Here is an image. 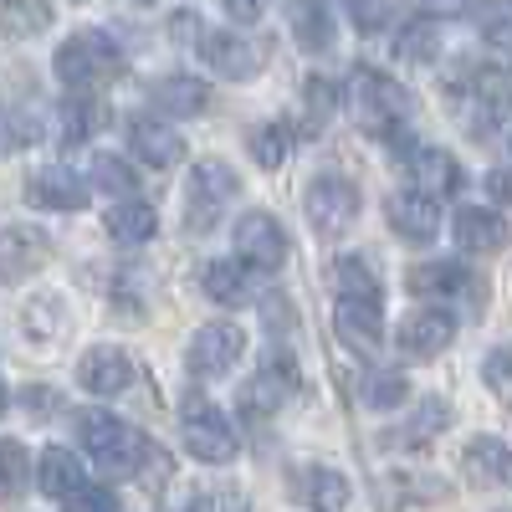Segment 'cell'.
<instances>
[{
    "label": "cell",
    "mask_w": 512,
    "mask_h": 512,
    "mask_svg": "<svg viewBox=\"0 0 512 512\" xmlns=\"http://www.w3.org/2000/svg\"><path fill=\"white\" fill-rule=\"evenodd\" d=\"M77 441L108 477H149L159 466L169 472V456L144 431H134L128 420H118L108 410H82L77 415Z\"/></svg>",
    "instance_id": "obj_1"
},
{
    "label": "cell",
    "mask_w": 512,
    "mask_h": 512,
    "mask_svg": "<svg viewBox=\"0 0 512 512\" xmlns=\"http://www.w3.org/2000/svg\"><path fill=\"white\" fill-rule=\"evenodd\" d=\"M349 108H354V123L364 128V134L384 139V144H400L405 128H410V93L379 67H354L349 72Z\"/></svg>",
    "instance_id": "obj_2"
},
{
    "label": "cell",
    "mask_w": 512,
    "mask_h": 512,
    "mask_svg": "<svg viewBox=\"0 0 512 512\" xmlns=\"http://www.w3.org/2000/svg\"><path fill=\"white\" fill-rule=\"evenodd\" d=\"M52 67H57V82H67L72 93H93V88H103V82L123 67V52L113 47L103 31H72L57 47Z\"/></svg>",
    "instance_id": "obj_3"
},
{
    "label": "cell",
    "mask_w": 512,
    "mask_h": 512,
    "mask_svg": "<svg viewBox=\"0 0 512 512\" xmlns=\"http://www.w3.org/2000/svg\"><path fill=\"white\" fill-rule=\"evenodd\" d=\"M241 180H236V169L226 159H200L190 169V190H185V231L200 236L221 221V210L236 200Z\"/></svg>",
    "instance_id": "obj_4"
},
{
    "label": "cell",
    "mask_w": 512,
    "mask_h": 512,
    "mask_svg": "<svg viewBox=\"0 0 512 512\" xmlns=\"http://www.w3.org/2000/svg\"><path fill=\"white\" fill-rule=\"evenodd\" d=\"M456 93L466 103V128H472V139H487L492 128H502L507 113H512V67H502V62L477 67Z\"/></svg>",
    "instance_id": "obj_5"
},
{
    "label": "cell",
    "mask_w": 512,
    "mask_h": 512,
    "mask_svg": "<svg viewBox=\"0 0 512 512\" xmlns=\"http://www.w3.org/2000/svg\"><path fill=\"white\" fill-rule=\"evenodd\" d=\"M195 57L216 77H226V82H246V77H256L267 67V47H262V41H246L241 31H216V26H200Z\"/></svg>",
    "instance_id": "obj_6"
},
{
    "label": "cell",
    "mask_w": 512,
    "mask_h": 512,
    "mask_svg": "<svg viewBox=\"0 0 512 512\" xmlns=\"http://www.w3.org/2000/svg\"><path fill=\"white\" fill-rule=\"evenodd\" d=\"M180 436H185V451H190L195 461H205V466L236 461V431H231V420H226L216 405H210V400H200V395L185 400Z\"/></svg>",
    "instance_id": "obj_7"
},
{
    "label": "cell",
    "mask_w": 512,
    "mask_h": 512,
    "mask_svg": "<svg viewBox=\"0 0 512 512\" xmlns=\"http://www.w3.org/2000/svg\"><path fill=\"white\" fill-rule=\"evenodd\" d=\"M303 210H308V226L318 236H344L354 221H359V185L349 175H318L303 195Z\"/></svg>",
    "instance_id": "obj_8"
},
{
    "label": "cell",
    "mask_w": 512,
    "mask_h": 512,
    "mask_svg": "<svg viewBox=\"0 0 512 512\" xmlns=\"http://www.w3.org/2000/svg\"><path fill=\"white\" fill-rule=\"evenodd\" d=\"M297 390H303V379H297V364H292V354H282V349H272L267 359H262V369H256L246 384H241V415H277Z\"/></svg>",
    "instance_id": "obj_9"
},
{
    "label": "cell",
    "mask_w": 512,
    "mask_h": 512,
    "mask_svg": "<svg viewBox=\"0 0 512 512\" xmlns=\"http://www.w3.org/2000/svg\"><path fill=\"white\" fill-rule=\"evenodd\" d=\"M287 231L277 226V216L267 210H246L236 221V256L246 272H282L287 267Z\"/></svg>",
    "instance_id": "obj_10"
},
{
    "label": "cell",
    "mask_w": 512,
    "mask_h": 512,
    "mask_svg": "<svg viewBox=\"0 0 512 512\" xmlns=\"http://www.w3.org/2000/svg\"><path fill=\"white\" fill-rule=\"evenodd\" d=\"M241 354H246V333H241L236 323H205V328H195V338H190L185 364H190L195 379H216V374L236 369Z\"/></svg>",
    "instance_id": "obj_11"
},
{
    "label": "cell",
    "mask_w": 512,
    "mask_h": 512,
    "mask_svg": "<svg viewBox=\"0 0 512 512\" xmlns=\"http://www.w3.org/2000/svg\"><path fill=\"white\" fill-rule=\"evenodd\" d=\"M384 216H390V231L410 246H431L441 236V205L415 185H405V190H395L390 200H384Z\"/></svg>",
    "instance_id": "obj_12"
},
{
    "label": "cell",
    "mask_w": 512,
    "mask_h": 512,
    "mask_svg": "<svg viewBox=\"0 0 512 512\" xmlns=\"http://www.w3.org/2000/svg\"><path fill=\"white\" fill-rule=\"evenodd\" d=\"M88 180L77 175V169H67V164H41V169H31L26 175V205H36V210H82L88 205Z\"/></svg>",
    "instance_id": "obj_13"
},
{
    "label": "cell",
    "mask_w": 512,
    "mask_h": 512,
    "mask_svg": "<svg viewBox=\"0 0 512 512\" xmlns=\"http://www.w3.org/2000/svg\"><path fill=\"white\" fill-rule=\"evenodd\" d=\"M52 262V236L41 226H6L0 231V282H26Z\"/></svg>",
    "instance_id": "obj_14"
},
{
    "label": "cell",
    "mask_w": 512,
    "mask_h": 512,
    "mask_svg": "<svg viewBox=\"0 0 512 512\" xmlns=\"http://www.w3.org/2000/svg\"><path fill=\"white\" fill-rule=\"evenodd\" d=\"M451 338H456V318H451V313H441V308H420V313H410V318L400 323L395 344H400V354H405L410 364H425V359L446 354V349H451Z\"/></svg>",
    "instance_id": "obj_15"
},
{
    "label": "cell",
    "mask_w": 512,
    "mask_h": 512,
    "mask_svg": "<svg viewBox=\"0 0 512 512\" xmlns=\"http://www.w3.org/2000/svg\"><path fill=\"white\" fill-rule=\"evenodd\" d=\"M77 379H82L88 395L113 400V395H123L128 384H134V359H128L123 349H113V344H98V349H88L77 359Z\"/></svg>",
    "instance_id": "obj_16"
},
{
    "label": "cell",
    "mask_w": 512,
    "mask_h": 512,
    "mask_svg": "<svg viewBox=\"0 0 512 512\" xmlns=\"http://www.w3.org/2000/svg\"><path fill=\"white\" fill-rule=\"evenodd\" d=\"M451 236H456V246L466 256H487V251H502L512 241L507 221L497 216V210H487V205H461L451 216Z\"/></svg>",
    "instance_id": "obj_17"
},
{
    "label": "cell",
    "mask_w": 512,
    "mask_h": 512,
    "mask_svg": "<svg viewBox=\"0 0 512 512\" xmlns=\"http://www.w3.org/2000/svg\"><path fill=\"white\" fill-rule=\"evenodd\" d=\"M461 472L472 487L492 492V487H512V446L497 436H472L461 451Z\"/></svg>",
    "instance_id": "obj_18"
},
{
    "label": "cell",
    "mask_w": 512,
    "mask_h": 512,
    "mask_svg": "<svg viewBox=\"0 0 512 512\" xmlns=\"http://www.w3.org/2000/svg\"><path fill=\"white\" fill-rule=\"evenodd\" d=\"M333 323L338 338H349L354 349H374L384 338V297H338Z\"/></svg>",
    "instance_id": "obj_19"
},
{
    "label": "cell",
    "mask_w": 512,
    "mask_h": 512,
    "mask_svg": "<svg viewBox=\"0 0 512 512\" xmlns=\"http://www.w3.org/2000/svg\"><path fill=\"white\" fill-rule=\"evenodd\" d=\"M128 144H134V154L149 169H175L185 159V139L164 118H134V123H128Z\"/></svg>",
    "instance_id": "obj_20"
},
{
    "label": "cell",
    "mask_w": 512,
    "mask_h": 512,
    "mask_svg": "<svg viewBox=\"0 0 512 512\" xmlns=\"http://www.w3.org/2000/svg\"><path fill=\"white\" fill-rule=\"evenodd\" d=\"M287 26H292V41L303 52H333V11H328V0H287Z\"/></svg>",
    "instance_id": "obj_21"
},
{
    "label": "cell",
    "mask_w": 512,
    "mask_h": 512,
    "mask_svg": "<svg viewBox=\"0 0 512 512\" xmlns=\"http://www.w3.org/2000/svg\"><path fill=\"white\" fill-rule=\"evenodd\" d=\"M149 103H154L159 118H195V113L210 108V88H205L200 77L175 72V77H159V82H154V88H149Z\"/></svg>",
    "instance_id": "obj_22"
},
{
    "label": "cell",
    "mask_w": 512,
    "mask_h": 512,
    "mask_svg": "<svg viewBox=\"0 0 512 512\" xmlns=\"http://www.w3.org/2000/svg\"><path fill=\"white\" fill-rule=\"evenodd\" d=\"M31 472H36V487L47 492L52 502H67L72 492H82V487H88V472H82V461H77L67 446H47V451L36 456V466H31Z\"/></svg>",
    "instance_id": "obj_23"
},
{
    "label": "cell",
    "mask_w": 512,
    "mask_h": 512,
    "mask_svg": "<svg viewBox=\"0 0 512 512\" xmlns=\"http://www.w3.org/2000/svg\"><path fill=\"white\" fill-rule=\"evenodd\" d=\"M410 175H415V190H425V195H456L461 185H466V175H461V164L451 159V149H415L410 154Z\"/></svg>",
    "instance_id": "obj_24"
},
{
    "label": "cell",
    "mask_w": 512,
    "mask_h": 512,
    "mask_svg": "<svg viewBox=\"0 0 512 512\" xmlns=\"http://www.w3.org/2000/svg\"><path fill=\"white\" fill-rule=\"evenodd\" d=\"M103 231H108L118 246H144V241H154V231H159V210H154L149 200H118L108 216H103Z\"/></svg>",
    "instance_id": "obj_25"
},
{
    "label": "cell",
    "mask_w": 512,
    "mask_h": 512,
    "mask_svg": "<svg viewBox=\"0 0 512 512\" xmlns=\"http://www.w3.org/2000/svg\"><path fill=\"white\" fill-rule=\"evenodd\" d=\"M200 287H205L210 303H221V308H246V303H251L246 267H241V262H231V256H216V262H205Z\"/></svg>",
    "instance_id": "obj_26"
},
{
    "label": "cell",
    "mask_w": 512,
    "mask_h": 512,
    "mask_svg": "<svg viewBox=\"0 0 512 512\" xmlns=\"http://www.w3.org/2000/svg\"><path fill=\"white\" fill-rule=\"evenodd\" d=\"M57 134H62V144L67 149H77V144H88L98 128H103V103L93 98V93H72L62 108H57Z\"/></svg>",
    "instance_id": "obj_27"
},
{
    "label": "cell",
    "mask_w": 512,
    "mask_h": 512,
    "mask_svg": "<svg viewBox=\"0 0 512 512\" xmlns=\"http://www.w3.org/2000/svg\"><path fill=\"white\" fill-rule=\"evenodd\" d=\"M446 420H451V405L436 400V395H425L410 410V420L400 425V431H390V446H425V441H436L446 431Z\"/></svg>",
    "instance_id": "obj_28"
},
{
    "label": "cell",
    "mask_w": 512,
    "mask_h": 512,
    "mask_svg": "<svg viewBox=\"0 0 512 512\" xmlns=\"http://www.w3.org/2000/svg\"><path fill=\"white\" fill-rule=\"evenodd\" d=\"M436 52H441V26H436V21L410 16V21L395 31V57H400V62L425 67V62H436Z\"/></svg>",
    "instance_id": "obj_29"
},
{
    "label": "cell",
    "mask_w": 512,
    "mask_h": 512,
    "mask_svg": "<svg viewBox=\"0 0 512 512\" xmlns=\"http://www.w3.org/2000/svg\"><path fill=\"white\" fill-rule=\"evenodd\" d=\"M246 149H251V159L262 164V169H282L287 154H292V123H282V118L256 123L251 134H246Z\"/></svg>",
    "instance_id": "obj_30"
},
{
    "label": "cell",
    "mask_w": 512,
    "mask_h": 512,
    "mask_svg": "<svg viewBox=\"0 0 512 512\" xmlns=\"http://www.w3.org/2000/svg\"><path fill=\"white\" fill-rule=\"evenodd\" d=\"M472 287V277H466L456 262H420L410 267V292L415 297H456Z\"/></svg>",
    "instance_id": "obj_31"
},
{
    "label": "cell",
    "mask_w": 512,
    "mask_h": 512,
    "mask_svg": "<svg viewBox=\"0 0 512 512\" xmlns=\"http://www.w3.org/2000/svg\"><path fill=\"white\" fill-rule=\"evenodd\" d=\"M333 113H338V82L323 77V72L303 77V128L308 134H323Z\"/></svg>",
    "instance_id": "obj_32"
},
{
    "label": "cell",
    "mask_w": 512,
    "mask_h": 512,
    "mask_svg": "<svg viewBox=\"0 0 512 512\" xmlns=\"http://www.w3.org/2000/svg\"><path fill=\"white\" fill-rule=\"evenodd\" d=\"M52 26V0H0V31L6 36H41Z\"/></svg>",
    "instance_id": "obj_33"
},
{
    "label": "cell",
    "mask_w": 512,
    "mask_h": 512,
    "mask_svg": "<svg viewBox=\"0 0 512 512\" xmlns=\"http://www.w3.org/2000/svg\"><path fill=\"white\" fill-rule=\"evenodd\" d=\"M333 282H338V297H379V272L369 267V256H364V251L338 256Z\"/></svg>",
    "instance_id": "obj_34"
},
{
    "label": "cell",
    "mask_w": 512,
    "mask_h": 512,
    "mask_svg": "<svg viewBox=\"0 0 512 512\" xmlns=\"http://www.w3.org/2000/svg\"><path fill=\"white\" fill-rule=\"evenodd\" d=\"M93 185L108 190V195H118V200H134V190H139V169L128 164L123 154H98V159H93Z\"/></svg>",
    "instance_id": "obj_35"
},
{
    "label": "cell",
    "mask_w": 512,
    "mask_h": 512,
    "mask_svg": "<svg viewBox=\"0 0 512 512\" xmlns=\"http://www.w3.org/2000/svg\"><path fill=\"white\" fill-rule=\"evenodd\" d=\"M349 497H354V487H349V477H344V472H328V466L308 472V502H313L318 512H344V507H349Z\"/></svg>",
    "instance_id": "obj_36"
},
{
    "label": "cell",
    "mask_w": 512,
    "mask_h": 512,
    "mask_svg": "<svg viewBox=\"0 0 512 512\" xmlns=\"http://www.w3.org/2000/svg\"><path fill=\"white\" fill-rule=\"evenodd\" d=\"M364 405L369 410H400L405 405V395H410V379L400 374V369H379V374H369L364 379Z\"/></svg>",
    "instance_id": "obj_37"
},
{
    "label": "cell",
    "mask_w": 512,
    "mask_h": 512,
    "mask_svg": "<svg viewBox=\"0 0 512 512\" xmlns=\"http://www.w3.org/2000/svg\"><path fill=\"white\" fill-rule=\"evenodd\" d=\"M41 139V113L36 108H0V154L26 149Z\"/></svg>",
    "instance_id": "obj_38"
},
{
    "label": "cell",
    "mask_w": 512,
    "mask_h": 512,
    "mask_svg": "<svg viewBox=\"0 0 512 512\" xmlns=\"http://www.w3.org/2000/svg\"><path fill=\"white\" fill-rule=\"evenodd\" d=\"M482 41L492 52H512V0H482Z\"/></svg>",
    "instance_id": "obj_39"
},
{
    "label": "cell",
    "mask_w": 512,
    "mask_h": 512,
    "mask_svg": "<svg viewBox=\"0 0 512 512\" xmlns=\"http://www.w3.org/2000/svg\"><path fill=\"white\" fill-rule=\"evenodd\" d=\"M31 477V456L21 441H0V497H16Z\"/></svg>",
    "instance_id": "obj_40"
},
{
    "label": "cell",
    "mask_w": 512,
    "mask_h": 512,
    "mask_svg": "<svg viewBox=\"0 0 512 512\" xmlns=\"http://www.w3.org/2000/svg\"><path fill=\"white\" fill-rule=\"evenodd\" d=\"M482 379H487V390H492L497 400L512 405V349H492V354L482 359Z\"/></svg>",
    "instance_id": "obj_41"
},
{
    "label": "cell",
    "mask_w": 512,
    "mask_h": 512,
    "mask_svg": "<svg viewBox=\"0 0 512 512\" xmlns=\"http://www.w3.org/2000/svg\"><path fill=\"white\" fill-rule=\"evenodd\" d=\"M349 16H354V26H359L364 36H374V31L390 26V16H395V0H349Z\"/></svg>",
    "instance_id": "obj_42"
},
{
    "label": "cell",
    "mask_w": 512,
    "mask_h": 512,
    "mask_svg": "<svg viewBox=\"0 0 512 512\" xmlns=\"http://www.w3.org/2000/svg\"><path fill=\"white\" fill-rule=\"evenodd\" d=\"M62 507H67V512H118V497H113L108 487H82V492H72Z\"/></svg>",
    "instance_id": "obj_43"
},
{
    "label": "cell",
    "mask_w": 512,
    "mask_h": 512,
    "mask_svg": "<svg viewBox=\"0 0 512 512\" xmlns=\"http://www.w3.org/2000/svg\"><path fill=\"white\" fill-rule=\"evenodd\" d=\"M415 6H420V16L425 21H461V16H472L477 11V0H415Z\"/></svg>",
    "instance_id": "obj_44"
},
{
    "label": "cell",
    "mask_w": 512,
    "mask_h": 512,
    "mask_svg": "<svg viewBox=\"0 0 512 512\" xmlns=\"http://www.w3.org/2000/svg\"><path fill=\"white\" fill-rule=\"evenodd\" d=\"M26 328H31L36 344H41V338H52V333L62 328V313H57L52 297H47V303H31V308H26Z\"/></svg>",
    "instance_id": "obj_45"
},
{
    "label": "cell",
    "mask_w": 512,
    "mask_h": 512,
    "mask_svg": "<svg viewBox=\"0 0 512 512\" xmlns=\"http://www.w3.org/2000/svg\"><path fill=\"white\" fill-rule=\"evenodd\" d=\"M226 16L241 21V26H251V21L267 16V0H226Z\"/></svg>",
    "instance_id": "obj_46"
},
{
    "label": "cell",
    "mask_w": 512,
    "mask_h": 512,
    "mask_svg": "<svg viewBox=\"0 0 512 512\" xmlns=\"http://www.w3.org/2000/svg\"><path fill=\"white\" fill-rule=\"evenodd\" d=\"M487 195L512 200V175H507V169H492V175H487Z\"/></svg>",
    "instance_id": "obj_47"
},
{
    "label": "cell",
    "mask_w": 512,
    "mask_h": 512,
    "mask_svg": "<svg viewBox=\"0 0 512 512\" xmlns=\"http://www.w3.org/2000/svg\"><path fill=\"white\" fill-rule=\"evenodd\" d=\"M26 405H31V410H52V405H57V395H47V390H31V395H26Z\"/></svg>",
    "instance_id": "obj_48"
},
{
    "label": "cell",
    "mask_w": 512,
    "mask_h": 512,
    "mask_svg": "<svg viewBox=\"0 0 512 512\" xmlns=\"http://www.w3.org/2000/svg\"><path fill=\"white\" fill-rule=\"evenodd\" d=\"M0 410H6V379H0Z\"/></svg>",
    "instance_id": "obj_49"
},
{
    "label": "cell",
    "mask_w": 512,
    "mask_h": 512,
    "mask_svg": "<svg viewBox=\"0 0 512 512\" xmlns=\"http://www.w3.org/2000/svg\"><path fill=\"white\" fill-rule=\"evenodd\" d=\"M507 149H512V134H507Z\"/></svg>",
    "instance_id": "obj_50"
}]
</instances>
